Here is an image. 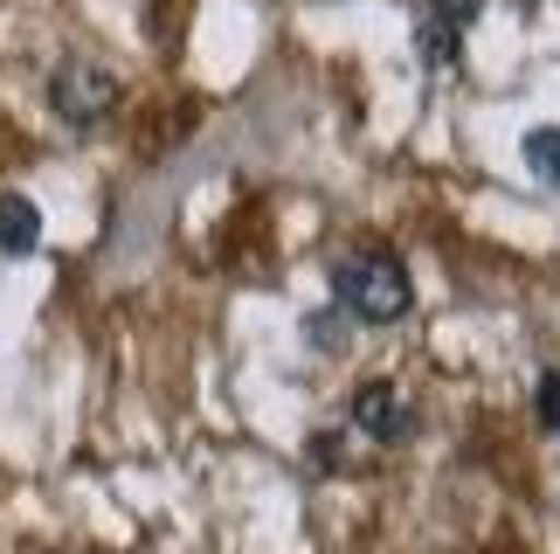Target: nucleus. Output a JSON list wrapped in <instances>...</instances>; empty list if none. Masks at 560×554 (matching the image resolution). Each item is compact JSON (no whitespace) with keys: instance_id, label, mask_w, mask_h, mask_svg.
I'll list each match as a JSON object with an SVG mask.
<instances>
[{"instance_id":"f03ea898","label":"nucleus","mask_w":560,"mask_h":554,"mask_svg":"<svg viewBox=\"0 0 560 554\" xmlns=\"http://www.w3.org/2000/svg\"><path fill=\"white\" fill-rule=\"evenodd\" d=\"M49 104H56L62 125H97V118L118 104V77L104 70L97 56H70V62L56 70V83H49Z\"/></svg>"},{"instance_id":"423d86ee","label":"nucleus","mask_w":560,"mask_h":554,"mask_svg":"<svg viewBox=\"0 0 560 554\" xmlns=\"http://www.w3.org/2000/svg\"><path fill=\"white\" fill-rule=\"evenodd\" d=\"M533 402H540V423H547V430H560V374H540Z\"/></svg>"},{"instance_id":"f257e3e1","label":"nucleus","mask_w":560,"mask_h":554,"mask_svg":"<svg viewBox=\"0 0 560 554\" xmlns=\"http://www.w3.org/2000/svg\"><path fill=\"white\" fill-rule=\"evenodd\" d=\"M332 291H339V305L353 319H368V326H395V319L416 305V285H408V270L395 257H347L332 270Z\"/></svg>"},{"instance_id":"7ed1b4c3","label":"nucleus","mask_w":560,"mask_h":554,"mask_svg":"<svg viewBox=\"0 0 560 554\" xmlns=\"http://www.w3.org/2000/svg\"><path fill=\"white\" fill-rule=\"evenodd\" d=\"M353 423L381 443H401V437H416V402H408L395 381H368V389L353 395Z\"/></svg>"},{"instance_id":"39448f33","label":"nucleus","mask_w":560,"mask_h":554,"mask_svg":"<svg viewBox=\"0 0 560 554\" xmlns=\"http://www.w3.org/2000/svg\"><path fill=\"white\" fill-rule=\"evenodd\" d=\"M526 166H533V181H547L553 195H560V125L526 132Z\"/></svg>"},{"instance_id":"6e6552de","label":"nucleus","mask_w":560,"mask_h":554,"mask_svg":"<svg viewBox=\"0 0 560 554\" xmlns=\"http://www.w3.org/2000/svg\"><path fill=\"white\" fill-rule=\"evenodd\" d=\"M436 8H450V14H470V8H478V0H436Z\"/></svg>"},{"instance_id":"20e7f679","label":"nucleus","mask_w":560,"mask_h":554,"mask_svg":"<svg viewBox=\"0 0 560 554\" xmlns=\"http://www.w3.org/2000/svg\"><path fill=\"white\" fill-rule=\"evenodd\" d=\"M42 243V208L28 195H0V257H35Z\"/></svg>"},{"instance_id":"0eeeda50","label":"nucleus","mask_w":560,"mask_h":554,"mask_svg":"<svg viewBox=\"0 0 560 554\" xmlns=\"http://www.w3.org/2000/svg\"><path fill=\"white\" fill-rule=\"evenodd\" d=\"M305 333H312V347H339V339H347V333H339V312H318Z\"/></svg>"}]
</instances>
